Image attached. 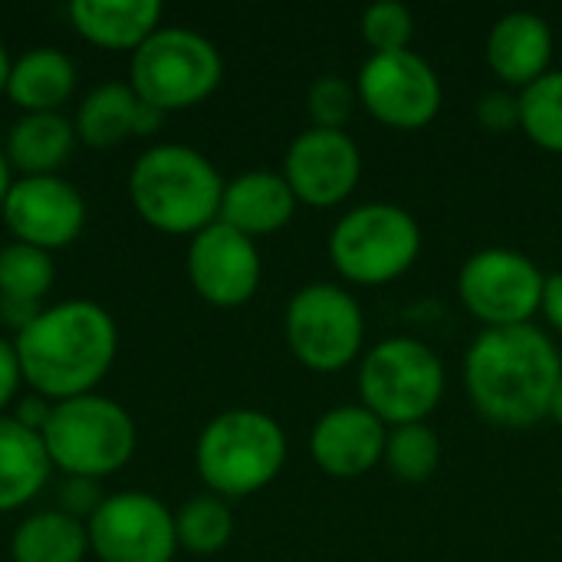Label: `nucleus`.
Here are the masks:
<instances>
[{
  "label": "nucleus",
  "mask_w": 562,
  "mask_h": 562,
  "mask_svg": "<svg viewBox=\"0 0 562 562\" xmlns=\"http://www.w3.org/2000/svg\"><path fill=\"white\" fill-rule=\"evenodd\" d=\"M562 375L557 342L527 326L481 329L464 356V389L471 405L497 428L524 431L550 415Z\"/></svg>",
  "instance_id": "nucleus-1"
},
{
  "label": "nucleus",
  "mask_w": 562,
  "mask_h": 562,
  "mask_svg": "<svg viewBox=\"0 0 562 562\" xmlns=\"http://www.w3.org/2000/svg\"><path fill=\"white\" fill-rule=\"evenodd\" d=\"M23 382L46 402L89 395L109 372L119 329L105 306L92 300H63L13 339Z\"/></svg>",
  "instance_id": "nucleus-2"
},
{
  "label": "nucleus",
  "mask_w": 562,
  "mask_h": 562,
  "mask_svg": "<svg viewBox=\"0 0 562 562\" xmlns=\"http://www.w3.org/2000/svg\"><path fill=\"white\" fill-rule=\"evenodd\" d=\"M224 184L221 171L198 148L165 142L135 158L128 198L151 227L194 237L217 221Z\"/></svg>",
  "instance_id": "nucleus-3"
},
{
  "label": "nucleus",
  "mask_w": 562,
  "mask_h": 562,
  "mask_svg": "<svg viewBox=\"0 0 562 562\" xmlns=\"http://www.w3.org/2000/svg\"><path fill=\"white\" fill-rule=\"evenodd\" d=\"M286 461V435L280 422L257 408H231L214 415L198 435L194 464L217 497H247L277 481Z\"/></svg>",
  "instance_id": "nucleus-4"
},
{
  "label": "nucleus",
  "mask_w": 562,
  "mask_h": 562,
  "mask_svg": "<svg viewBox=\"0 0 562 562\" xmlns=\"http://www.w3.org/2000/svg\"><path fill=\"white\" fill-rule=\"evenodd\" d=\"M40 438L49 464L69 477H109L135 454L132 415L119 402L92 392L53 402Z\"/></svg>",
  "instance_id": "nucleus-5"
},
{
  "label": "nucleus",
  "mask_w": 562,
  "mask_h": 562,
  "mask_svg": "<svg viewBox=\"0 0 562 562\" xmlns=\"http://www.w3.org/2000/svg\"><path fill=\"white\" fill-rule=\"evenodd\" d=\"M448 372L441 356L415 336H389L359 366L362 405L389 428L425 422L445 398Z\"/></svg>",
  "instance_id": "nucleus-6"
},
{
  "label": "nucleus",
  "mask_w": 562,
  "mask_h": 562,
  "mask_svg": "<svg viewBox=\"0 0 562 562\" xmlns=\"http://www.w3.org/2000/svg\"><path fill=\"white\" fill-rule=\"evenodd\" d=\"M418 254L422 227L412 211L392 201L356 204L329 234L333 267L359 286H382L405 277Z\"/></svg>",
  "instance_id": "nucleus-7"
},
{
  "label": "nucleus",
  "mask_w": 562,
  "mask_h": 562,
  "mask_svg": "<svg viewBox=\"0 0 562 562\" xmlns=\"http://www.w3.org/2000/svg\"><path fill=\"white\" fill-rule=\"evenodd\" d=\"M224 76L217 46L191 26H158L132 53V89L158 112L207 99Z\"/></svg>",
  "instance_id": "nucleus-8"
},
{
  "label": "nucleus",
  "mask_w": 562,
  "mask_h": 562,
  "mask_svg": "<svg viewBox=\"0 0 562 562\" xmlns=\"http://www.w3.org/2000/svg\"><path fill=\"white\" fill-rule=\"evenodd\" d=\"M290 352L313 372H342L362 352L366 316L359 300L336 283H310L286 303Z\"/></svg>",
  "instance_id": "nucleus-9"
},
{
  "label": "nucleus",
  "mask_w": 562,
  "mask_h": 562,
  "mask_svg": "<svg viewBox=\"0 0 562 562\" xmlns=\"http://www.w3.org/2000/svg\"><path fill=\"white\" fill-rule=\"evenodd\" d=\"M547 273L520 250L484 247L461 263L458 293L484 329L527 326L540 313Z\"/></svg>",
  "instance_id": "nucleus-10"
},
{
  "label": "nucleus",
  "mask_w": 562,
  "mask_h": 562,
  "mask_svg": "<svg viewBox=\"0 0 562 562\" xmlns=\"http://www.w3.org/2000/svg\"><path fill=\"white\" fill-rule=\"evenodd\" d=\"M359 105L389 128L415 132L438 119L445 89L435 66L415 49L372 53L356 76Z\"/></svg>",
  "instance_id": "nucleus-11"
},
{
  "label": "nucleus",
  "mask_w": 562,
  "mask_h": 562,
  "mask_svg": "<svg viewBox=\"0 0 562 562\" xmlns=\"http://www.w3.org/2000/svg\"><path fill=\"white\" fill-rule=\"evenodd\" d=\"M89 550L102 562H171L175 514L145 491H122L99 504L86 524Z\"/></svg>",
  "instance_id": "nucleus-12"
},
{
  "label": "nucleus",
  "mask_w": 562,
  "mask_h": 562,
  "mask_svg": "<svg viewBox=\"0 0 562 562\" xmlns=\"http://www.w3.org/2000/svg\"><path fill=\"white\" fill-rule=\"evenodd\" d=\"M362 175V151L342 128H316L300 132L283 158V178L300 204L310 207H336L342 204Z\"/></svg>",
  "instance_id": "nucleus-13"
},
{
  "label": "nucleus",
  "mask_w": 562,
  "mask_h": 562,
  "mask_svg": "<svg viewBox=\"0 0 562 562\" xmlns=\"http://www.w3.org/2000/svg\"><path fill=\"white\" fill-rule=\"evenodd\" d=\"M0 214L20 244L49 254L79 237L86 224V201L59 175H30L10 184Z\"/></svg>",
  "instance_id": "nucleus-14"
},
{
  "label": "nucleus",
  "mask_w": 562,
  "mask_h": 562,
  "mask_svg": "<svg viewBox=\"0 0 562 562\" xmlns=\"http://www.w3.org/2000/svg\"><path fill=\"white\" fill-rule=\"evenodd\" d=\"M260 273L257 244L224 221H214L191 237L188 277L201 300L214 306H240L257 293Z\"/></svg>",
  "instance_id": "nucleus-15"
},
{
  "label": "nucleus",
  "mask_w": 562,
  "mask_h": 562,
  "mask_svg": "<svg viewBox=\"0 0 562 562\" xmlns=\"http://www.w3.org/2000/svg\"><path fill=\"white\" fill-rule=\"evenodd\" d=\"M389 425L362 402L323 412L310 431V454L336 481H356L385 458Z\"/></svg>",
  "instance_id": "nucleus-16"
},
{
  "label": "nucleus",
  "mask_w": 562,
  "mask_h": 562,
  "mask_svg": "<svg viewBox=\"0 0 562 562\" xmlns=\"http://www.w3.org/2000/svg\"><path fill=\"white\" fill-rule=\"evenodd\" d=\"M491 72L510 86L527 89L543 72H550L553 59V30L550 23L533 10H510L494 20L484 46Z\"/></svg>",
  "instance_id": "nucleus-17"
},
{
  "label": "nucleus",
  "mask_w": 562,
  "mask_h": 562,
  "mask_svg": "<svg viewBox=\"0 0 562 562\" xmlns=\"http://www.w3.org/2000/svg\"><path fill=\"white\" fill-rule=\"evenodd\" d=\"M296 204L300 201L290 191L283 171L257 168V171H244L224 184L217 221H224L227 227H234L254 240V237L286 227L296 214Z\"/></svg>",
  "instance_id": "nucleus-18"
},
{
  "label": "nucleus",
  "mask_w": 562,
  "mask_h": 562,
  "mask_svg": "<svg viewBox=\"0 0 562 562\" xmlns=\"http://www.w3.org/2000/svg\"><path fill=\"white\" fill-rule=\"evenodd\" d=\"M158 109H151L132 82H102L95 86L79 112H76V135L92 148H109L125 135H148L161 125Z\"/></svg>",
  "instance_id": "nucleus-19"
},
{
  "label": "nucleus",
  "mask_w": 562,
  "mask_h": 562,
  "mask_svg": "<svg viewBox=\"0 0 562 562\" xmlns=\"http://www.w3.org/2000/svg\"><path fill=\"white\" fill-rule=\"evenodd\" d=\"M72 26L95 46L138 49L161 23L158 0H72Z\"/></svg>",
  "instance_id": "nucleus-20"
},
{
  "label": "nucleus",
  "mask_w": 562,
  "mask_h": 562,
  "mask_svg": "<svg viewBox=\"0 0 562 562\" xmlns=\"http://www.w3.org/2000/svg\"><path fill=\"white\" fill-rule=\"evenodd\" d=\"M49 468L40 431L0 415V514L30 504L46 487Z\"/></svg>",
  "instance_id": "nucleus-21"
},
{
  "label": "nucleus",
  "mask_w": 562,
  "mask_h": 562,
  "mask_svg": "<svg viewBox=\"0 0 562 562\" xmlns=\"http://www.w3.org/2000/svg\"><path fill=\"white\" fill-rule=\"evenodd\" d=\"M76 89V63L56 46H36L23 53L7 76V95L23 112H59Z\"/></svg>",
  "instance_id": "nucleus-22"
},
{
  "label": "nucleus",
  "mask_w": 562,
  "mask_h": 562,
  "mask_svg": "<svg viewBox=\"0 0 562 562\" xmlns=\"http://www.w3.org/2000/svg\"><path fill=\"white\" fill-rule=\"evenodd\" d=\"M76 145V125L59 112H23L7 132V161L30 175H56Z\"/></svg>",
  "instance_id": "nucleus-23"
},
{
  "label": "nucleus",
  "mask_w": 562,
  "mask_h": 562,
  "mask_svg": "<svg viewBox=\"0 0 562 562\" xmlns=\"http://www.w3.org/2000/svg\"><path fill=\"white\" fill-rule=\"evenodd\" d=\"M86 550H89L86 524L63 510L33 514L10 537L13 562H82Z\"/></svg>",
  "instance_id": "nucleus-24"
},
{
  "label": "nucleus",
  "mask_w": 562,
  "mask_h": 562,
  "mask_svg": "<svg viewBox=\"0 0 562 562\" xmlns=\"http://www.w3.org/2000/svg\"><path fill=\"white\" fill-rule=\"evenodd\" d=\"M175 533H178V547H184L188 553L214 557L234 537V514H231L224 497H217V494H194L175 514Z\"/></svg>",
  "instance_id": "nucleus-25"
},
{
  "label": "nucleus",
  "mask_w": 562,
  "mask_h": 562,
  "mask_svg": "<svg viewBox=\"0 0 562 562\" xmlns=\"http://www.w3.org/2000/svg\"><path fill=\"white\" fill-rule=\"evenodd\" d=\"M389 471L405 484H425L441 464V438L431 425H398L389 428L385 438V458Z\"/></svg>",
  "instance_id": "nucleus-26"
},
{
  "label": "nucleus",
  "mask_w": 562,
  "mask_h": 562,
  "mask_svg": "<svg viewBox=\"0 0 562 562\" xmlns=\"http://www.w3.org/2000/svg\"><path fill=\"white\" fill-rule=\"evenodd\" d=\"M517 95H520V132L533 145L562 155V69L543 72Z\"/></svg>",
  "instance_id": "nucleus-27"
},
{
  "label": "nucleus",
  "mask_w": 562,
  "mask_h": 562,
  "mask_svg": "<svg viewBox=\"0 0 562 562\" xmlns=\"http://www.w3.org/2000/svg\"><path fill=\"white\" fill-rule=\"evenodd\" d=\"M53 280H56V270L46 250L20 244V240L0 250V296L40 303L46 290L53 286Z\"/></svg>",
  "instance_id": "nucleus-28"
},
{
  "label": "nucleus",
  "mask_w": 562,
  "mask_h": 562,
  "mask_svg": "<svg viewBox=\"0 0 562 562\" xmlns=\"http://www.w3.org/2000/svg\"><path fill=\"white\" fill-rule=\"evenodd\" d=\"M362 40L372 46V53H395V49H412L415 36V16L405 3L398 0H379L362 10L359 20Z\"/></svg>",
  "instance_id": "nucleus-29"
},
{
  "label": "nucleus",
  "mask_w": 562,
  "mask_h": 562,
  "mask_svg": "<svg viewBox=\"0 0 562 562\" xmlns=\"http://www.w3.org/2000/svg\"><path fill=\"white\" fill-rule=\"evenodd\" d=\"M359 105V92H356V82H349L346 76H319L310 92H306V109H310V119L316 128H342L346 132V122L352 119Z\"/></svg>",
  "instance_id": "nucleus-30"
},
{
  "label": "nucleus",
  "mask_w": 562,
  "mask_h": 562,
  "mask_svg": "<svg viewBox=\"0 0 562 562\" xmlns=\"http://www.w3.org/2000/svg\"><path fill=\"white\" fill-rule=\"evenodd\" d=\"M474 115L494 135L514 132V128H520V95L510 89H491L477 99Z\"/></svg>",
  "instance_id": "nucleus-31"
},
{
  "label": "nucleus",
  "mask_w": 562,
  "mask_h": 562,
  "mask_svg": "<svg viewBox=\"0 0 562 562\" xmlns=\"http://www.w3.org/2000/svg\"><path fill=\"white\" fill-rule=\"evenodd\" d=\"M59 501H63V514H69V517L79 520L82 514L92 517L105 497H99L95 481H89V477H66V484L59 491Z\"/></svg>",
  "instance_id": "nucleus-32"
},
{
  "label": "nucleus",
  "mask_w": 562,
  "mask_h": 562,
  "mask_svg": "<svg viewBox=\"0 0 562 562\" xmlns=\"http://www.w3.org/2000/svg\"><path fill=\"white\" fill-rule=\"evenodd\" d=\"M20 379H23V372H20L16 349H13V342H10V339H3V336H0V412H3V408L10 405V398L16 395Z\"/></svg>",
  "instance_id": "nucleus-33"
},
{
  "label": "nucleus",
  "mask_w": 562,
  "mask_h": 562,
  "mask_svg": "<svg viewBox=\"0 0 562 562\" xmlns=\"http://www.w3.org/2000/svg\"><path fill=\"white\" fill-rule=\"evenodd\" d=\"M43 313V306L40 303H26V300H7V296H0V319L7 323V326H13L16 333H23L36 316Z\"/></svg>",
  "instance_id": "nucleus-34"
},
{
  "label": "nucleus",
  "mask_w": 562,
  "mask_h": 562,
  "mask_svg": "<svg viewBox=\"0 0 562 562\" xmlns=\"http://www.w3.org/2000/svg\"><path fill=\"white\" fill-rule=\"evenodd\" d=\"M540 313L547 316V323L562 333V273H550L543 283V300H540Z\"/></svg>",
  "instance_id": "nucleus-35"
},
{
  "label": "nucleus",
  "mask_w": 562,
  "mask_h": 562,
  "mask_svg": "<svg viewBox=\"0 0 562 562\" xmlns=\"http://www.w3.org/2000/svg\"><path fill=\"white\" fill-rule=\"evenodd\" d=\"M10 161H7V155L0 151V211H3V201H7V191H10Z\"/></svg>",
  "instance_id": "nucleus-36"
},
{
  "label": "nucleus",
  "mask_w": 562,
  "mask_h": 562,
  "mask_svg": "<svg viewBox=\"0 0 562 562\" xmlns=\"http://www.w3.org/2000/svg\"><path fill=\"white\" fill-rule=\"evenodd\" d=\"M547 418H553L557 425L562 428V375L560 382H557V389H553V398H550V415Z\"/></svg>",
  "instance_id": "nucleus-37"
},
{
  "label": "nucleus",
  "mask_w": 562,
  "mask_h": 562,
  "mask_svg": "<svg viewBox=\"0 0 562 562\" xmlns=\"http://www.w3.org/2000/svg\"><path fill=\"white\" fill-rule=\"evenodd\" d=\"M10 56H7V46H3V40H0V92L7 89V76H10Z\"/></svg>",
  "instance_id": "nucleus-38"
}]
</instances>
